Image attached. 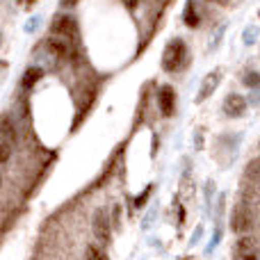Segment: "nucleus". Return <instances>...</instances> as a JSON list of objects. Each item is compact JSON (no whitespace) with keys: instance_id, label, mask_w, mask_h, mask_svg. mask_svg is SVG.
<instances>
[{"instance_id":"6e6552de","label":"nucleus","mask_w":260,"mask_h":260,"mask_svg":"<svg viewBox=\"0 0 260 260\" xmlns=\"http://www.w3.org/2000/svg\"><path fill=\"white\" fill-rule=\"evenodd\" d=\"M46 48H48L55 57L62 59V57H69V55H71V41H69L67 37L55 35V37H50V39L46 41Z\"/></svg>"},{"instance_id":"f8f14e48","label":"nucleus","mask_w":260,"mask_h":260,"mask_svg":"<svg viewBox=\"0 0 260 260\" xmlns=\"http://www.w3.org/2000/svg\"><path fill=\"white\" fill-rule=\"evenodd\" d=\"M41 76H44V71H41L39 67H30L25 71V76H23V87H32Z\"/></svg>"},{"instance_id":"f3484780","label":"nucleus","mask_w":260,"mask_h":260,"mask_svg":"<svg viewBox=\"0 0 260 260\" xmlns=\"http://www.w3.org/2000/svg\"><path fill=\"white\" fill-rule=\"evenodd\" d=\"M256 37H258V27H247V30H244V44L247 46H251L253 41H256Z\"/></svg>"},{"instance_id":"0eeeda50","label":"nucleus","mask_w":260,"mask_h":260,"mask_svg":"<svg viewBox=\"0 0 260 260\" xmlns=\"http://www.w3.org/2000/svg\"><path fill=\"white\" fill-rule=\"evenodd\" d=\"M157 108H160L162 117H171V114H174V110H176V91H174V87L165 85L160 89V94H157Z\"/></svg>"},{"instance_id":"7ed1b4c3","label":"nucleus","mask_w":260,"mask_h":260,"mask_svg":"<svg viewBox=\"0 0 260 260\" xmlns=\"http://www.w3.org/2000/svg\"><path fill=\"white\" fill-rule=\"evenodd\" d=\"M253 226V212L249 206H244V203H238V206L233 208V212H231V231L238 235L242 233H249Z\"/></svg>"},{"instance_id":"aec40b11","label":"nucleus","mask_w":260,"mask_h":260,"mask_svg":"<svg viewBox=\"0 0 260 260\" xmlns=\"http://www.w3.org/2000/svg\"><path fill=\"white\" fill-rule=\"evenodd\" d=\"M78 0H59V7H76Z\"/></svg>"},{"instance_id":"1a4fd4ad","label":"nucleus","mask_w":260,"mask_h":260,"mask_svg":"<svg viewBox=\"0 0 260 260\" xmlns=\"http://www.w3.org/2000/svg\"><path fill=\"white\" fill-rule=\"evenodd\" d=\"M219 76H221L219 71H212L210 76L203 78V85H201V89H199V99H197L199 103H203V101L217 89V85H219Z\"/></svg>"},{"instance_id":"5701e85b","label":"nucleus","mask_w":260,"mask_h":260,"mask_svg":"<svg viewBox=\"0 0 260 260\" xmlns=\"http://www.w3.org/2000/svg\"><path fill=\"white\" fill-rule=\"evenodd\" d=\"M251 103H253V105H260V94H256V96H251Z\"/></svg>"},{"instance_id":"2eb2a0df","label":"nucleus","mask_w":260,"mask_h":260,"mask_svg":"<svg viewBox=\"0 0 260 260\" xmlns=\"http://www.w3.org/2000/svg\"><path fill=\"white\" fill-rule=\"evenodd\" d=\"M185 23H187V25H192V27L199 23L197 9H194V5H192V3H187V9H185Z\"/></svg>"},{"instance_id":"a211bd4d","label":"nucleus","mask_w":260,"mask_h":260,"mask_svg":"<svg viewBox=\"0 0 260 260\" xmlns=\"http://www.w3.org/2000/svg\"><path fill=\"white\" fill-rule=\"evenodd\" d=\"M110 219H112V226H121V206L119 203L112 206V217Z\"/></svg>"},{"instance_id":"20e7f679","label":"nucleus","mask_w":260,"mask_h":260,"mask_svg":"<svg viewBox=\"0 0 260 260\" xmlns=\"http://www.w3.org/2000/svg\"><path fill=\"white\" fill-rule=\"evenodd\" d=\"M50 30H53V35H59V37H67L69 41L76 39L78 37V23L73 16H69V14H57V16L53 18V23H50Z\"/></svg>"},{"instance_id":"ddd939ff","label":"nucleus","mask_w":260,"mask_h":260,"mask_svg":"<svg viewBox=\"0 0 260 260\" xmlns=\"http://www.w3.org/2000/svg\"><path fill=\"white\" fill-rule=\"evenodd\" d=\"M242 82H244V87H249V89H260V73H258V71L244 73Z\"/></svg>"},{"instance_id":"4468645a","label":"nucleus","mask_w":260,"mask_h":260,"mask_svg":"<svg viewBox=\"0 0 260 260\" xmlns=\"http://www.w3.org/2000/svg\"><path fill=\"white\" fill-rule=\"evenodd\" d=\"M0 133H3L5 137H9V139H12V144L16 142V128L12 126V121H9V119H5V121L0 123Z\"/></svg>"},{"instance_id":"f03ea898","label":"nucleus","mask_w":260,"mask_h":260,"mask_svg":"<svg viewBox=\"0 0 260 260\" xmlns=\"http://www.w3.org/2000/svg\"><path fill=\"white\" fill-rule=\"evenodd\" d=\"M91 231L94 238L99 240L101 247H108L112 242V219H110V210L108 208H99L91 217Z\"/></svg>"},{"instance_id":"9b49d317","label":"nucleus","mask_w":260,"mask_h":260,"mask_svg":"<svg viewBox=\"0 0 260 260\" xmlns=\"http://www.w3.org/2000/svg\"><path fill=\"white\" fill-rule=\"evenodd\" d=\"M244 176H247L249 183L253 185H260V157H256V160H251L247 165V169H244Z\"/></svg>"},{"instance_id":"b1692460","label":"nucleus","mask_w":260,"mask_h":260,"mask_svg":"<svg viewBox=\"0 0 260 260\" xmlns=\"http://www.w3.org/2000/svg\"><path fill=\"white\" fill-rule=\"evenodd\" d=\"M212 3H217V5H226L229 0H212Z\"/></svg>"},{"instance_id":"6ab92c4d","label":"nucleus","mask_w":260,"mask_h":260,"mask_svg":"<svg viewBox=\"0 0 260 260\" xmlns=\"http://www.w3.org/2000/svg\"><path fill=\"white\" fill-rule=\"evenodd\" d=\"M37 27H39V16H32L30 21H27V25H25V32H35Z\"/></svg>"},{"instance_id":"4be33fe9","label":"nucleus","mask_w":260,"mask_h":260,"mask_svg":"<svg viewBox=\"0 0 260 260\" xmlns=\"http://www.w3.org/2000/svg\"><path fill=\"white\" fill-rule=\"evenodd\" d=\"M121 3L126 5L128 9H135V7H137V0H121Z\"/></svg>"},{"instance_id":"9d476101","label":"nucleus","mask_w":260,"mask_h":260,"mask_svg":"<svg viewBox=\"0 0 260 260\" xmlns=\"http://www.w3.org/2000/svg\"><path fill=\"white\" fill-rule=\"evenodd\" d=\"M12 148H14L12 139L5 137V135L0 133V167L9 162V157H12Z\"/></svg>"},{"instance_id":"39448f33","label":"nucleus","mask_w":260,"mask_h":260,"mask_svg":"<svg viewBox=\"0 0 260 260\" xmlns=\"http://www.w3.org/2000/svg\"><path fill=\"white\" fill-rule=\"evenodd\" d=\"M247 99L244 96H240V94H229L224 99V114L226 117H231V119H240L244 112H247Z\"/></svg>"},{"instance_id":"dca6fc26","label":"nucleus","mask_w":260,"mask_h":260,"mask_svg":"<svg viewBox=\"0 0 260 260\" xmlns=\"http://www.w3.org/2000/svg\"><path fill=\"white\" fill-rule=\"evenodd\" d=\"M85 256L87 258H108V253H105L103 249H96L94 244H89V247L85 249Z\"/></svg>"},{"instance_id":"393cba45","label":"nucleus","mask_w":260,"mask_h":260,"mask_svg":"<svg viewBox=\"0 0 260 260\" xmlns=\"http://www.w3.org/2000/svg\"><path fill=\"white\" fill-rule=\"evenodd\" d=\"M0 183H3V171H0Z\"/></svg>"},{"instance_id":"a878e982","label":"nucleus","mask_w":260,"mask_h":260,"mask_svg":"<svg viewBox=\"0 0 260 260\" xmlns=\"http://www.w3.org/2000/svg\"><path fill=\"white\" fill-rule=\"evenodd\" d=\"M25 3H35V0H25Z\"/></svg>"},{"instance_id":"f257e3e1","label":"nucleus","mask_w":260,"mask_h":260,"mask_svg":"<svg viewBox=\"0 0 260 260\" xmlns=\"http://www.w3.org/2000/svg\"><path fill=\"white\" fill-rule=\"evenodd\" d=\"M187 62V46L183 39H174L167 44L165 53H162V69L167 73H176L185 67Z\"/></svg>"},{"instance_id":"412c9836","label":"nucleus","mask_w":260,"mask_h":260,"mask_svg":"<svg viewBox=\"0 0 260 260\" xmlns=\"http://www.w3.org/2000/svg\"><path fill=\"white\" fill-rule=\"evenodd\" d=\"M148 189H151V187H148ZM148 189H146V192H144V194H142V197H139V199H137V203H135V206H137V208H139V206H142V203H144V201H146V197H148Z\"/></svg>"},{"instance_id":"423d86ee","label":"nucleus","mask_w":260,"mask_h":260,"mask_svg":"<svg viewBox=\"0 0 260 260\" xmlns=\"http://www.w3.org/2000/svg\"><path fill=\"white\" fill-rule=\"evenodd\" d=\"M233 253H235V258H242V260H247V258H258V242L251 238V235L242 233V238L235 242Z\"/></svg>"}]
</instances>
